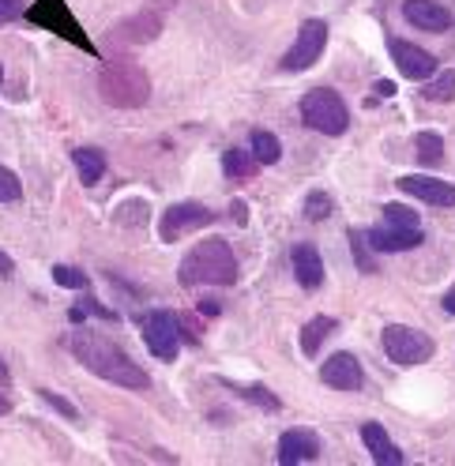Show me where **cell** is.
Listing matches in <instances>:
<instances>
[{
	"mask_svg": "<svg viewBox=\"0 0 455 466\" xmlns=\"http://www.w3.org/2000/svg\"><path fill=\"white\" fill-rule=\"evenodd\" d=\"M65 346L72 350V358L80 361L83 368H90L94 376H102L109 383H117V388H132V391H147L151 388V376L139 368L129 353H124L114 339H106L98 331H72Z\"/></svg>",
	"mask_w": 455,
	"mask_h": 466,
	"instance_id": "cell-1",
	"label": "cell"
},
{
	"mask_svg": "<svg viewBox=\"0 0 455 466\" xmlns=\"http://www.w3.org/2000/svg\"><path fill=\"white\" fill-rule=\"evenodd\" d=\"M181 286H233L238 279V260H233V249L226 245L223 237H208L200 241L181 260V271H177Z\"/></svg>",
	"mask_w": 455,
	"mask_h": 466,
	"instance_id": "cell-2",
	"label": "cell"
},
{
	"mask_svg": "<svg viewBox=\"0 0 455 466\" xmlns=\"http://www.w3.org/2000/svg\"><path fill=\"white\" fill-rule=\"evenodd\" d=\"M302 121L320 136H342L350 124V109L332 87H317L302 99Z\"/></svg>",
	"mask_w": 455,
	"mask_h": 466,
	"instance_id": "cell-3",
	"label": "cell"
},
{
	"mask_svg": "<svg viewBox=\"0 0 455 466\" xmlns=\"http://www.w3.org/2000/svg\"><path fill=\"white\" fill-rule=\"evenodd\" d=\"M98 91H102V99H109V106L139 109L147 102L151 83H147V75L139 68H106L102 79H98Z\"/></svg>",
	"mask_w": 455,
	"mask_h": 466,
	"instance_id": "cell-4",
	"label": "cell"
},
{
	"mask_svg": "<svg viewBox=\"0 0 455 466\" xmlns=\"http://www.w3.org/2000/svg\"><path fill=\"white\" fill-rule=\"evenodd\" d=\"M380 346L388 353V361L406 365V368L433 358V339H429V335L418 331V328H403V324H388L384 335H380Z\"/></svg>",
	"mask_w": 455,
	"mask_h": 466,
	"instance_id": "cell-5",
	"label": "cell"
},
{
	"mask_svg": "<svg viewBox=\"0 0 455 466\" xmlns=\"http://www.w3.org/2000/svg\"><path fill=\"white\" fill-rule=\"evenodd\" d=\"M27 20L35 23V27L53 30V35H60V38H68L72 45H80V50L94 53L90 38L83 35V27L75 23V15L68 12V4H65V0H38L35 8H27Z\"/></svg>",
	"mask_w": 455,
	"mask_h": 466,
	"instance_id": "cell-6",
	"label": "cell"
},
{
	"mask_svg": "<svg viewBox=\"0 0 455 466\" xmlns=\"http://www.w3.org/2000/svg\"><path fill=\"white\" fill-rule=\"evenodd\" d=\"M327 45V23L324 20H305L302 30H297V42L290 45V53L278 60L282 72H305L324 57Z\"/></svg>",
	"mask_w": 455,
	"mask_h": 466,
	"instance_id": "cell-7",
	"label": "cell"
},
{
	"mask_svg": "<svg viewBox=\"0 0 455 466\" xmlns=\"http://www.w3.org/2000/svg\"><path fill=\"white\" fill-rule=\"evenodd\" d=\"M144 343L159 361H174L181 350V316L177 312H147L144 316Z\"/></svg>",
	"mask_w": 455,
	"mask_h": 466,
	"instance_id": "cell-8",
	"label": "cell"
},
{
	"mask_svg": "<svg viewBox=\"0 0 455 466\" xmlns=\"http://www.w3.org/2000/svg\"><path fill=\"white\" fill-rule=\"evenodd\" d=\"M208 222H215V211H211V207H203V203H174V207H166L162 226H159V237L174 245L177 237H184L188 230H196V226H208Z\"/></svg>",
	"mask_w": 455,
	"mask_h": 466,
	"instance_id": "cell-9",
	"label": "cell"
},
{
	"mask_svg": "<svg viewBox=\"0 0 455 466\" xmlns=\"http://www.w3.org/2000/svg\"><path fill=\"white\" fill-rule=\"evenodd\" d=\"M320 380L327 383V388H335V391H362L365 373H362V361H357L354 353L339 350V353H332V358L320 365Z\"/></svg>",
	"mask_w": 455,
	"mask_h": 466,
	"instance_id": "cell-10",
	"label": "cell"
},
{
	"mask_svg": "<svg viewBox=\"0 0 455 466\" xmlns=\"http://www.w3.org/2000/svg\"><path fill=\"white\" fill-rule=\"evenodd\" d=\"M399 192L418 196L421 203H433V207H455V185L436 181V177H426V173L399 177Z\"/></svg>",
	"mask_w": 455,
	"mask_h": 466,
	"instance_id": "cell-11",
	"label": "cell"
},
{
	"mask_svg": "<svg viewBox=\"0 0 455 466\" xmlns=\"http://www.w3.org/2000/svg\"><path fill=\"white\" fill-rule=\"evenodd\" d=\"M388 50H391V60H396V68L406 75V79H429L436 75V60L418 50V45L403 42V38H388Z\"/></svg>",
	"mask_w": 455,
	"mask_h": 466,
	"instance_id": "cell-12",
	"label": "cell"
},
{
	"mask_svg": "<svg viewBox=\"0 0 455 466\" xmlns=\"http://www.w3.org/2000/svg\"><path fill=\"white\" fill-rule=\"evenodd\" d=\"M320 455V437L312 429H286L278 437V466H297Z\"/></svg>",
	"mask_w": 455,
	"mask_h": 466,
	"instance_id": "cell-13",
	"label": "cell"
},
{
	"mask_svg": "<svg viewBox=\"0 0 455 466\" xmlns=\"http://www.w3.org/2000/svg\"><path fill=\"white\" fill-rule=\"evenodd\" d=\"M403 15L418 30H429V35H441V30L451 27V12L436 4V0H403Z\"/></svg>",
	"mask_w": 455,
	"mask_h": 466,
	"instance_id": "cell-14",
	"label": "cell"
},
{
	"mask_svg": "<svg viewBox=\"0 0 455 466\" xmlns=\"http://www.w3.org/2000/svg\"><path fill=\"white\" fill-rule=\"evenodd\" d=\"M290 264H294V279L302 290H320L324 286V260L312 245H297L290 252Z\"/></svg>",
	"mask_w": 455,
	"mask_h": 466,
	"instance_id": "cell-15",
	"label": "cell"
},
{
	"mask_svg": "<svg viewBox=\"0 0 455 466\" xmlns=\"http://www.w3.org/2000/svg\"><path fill=\"white\" fill-rule=\"evenodd\" d=\"M365 245L373 252H406L421 245V230H396V226H376L365 230Z\"/></svg>",
	"mask_w": 455,
	"mask_h": 466,
	"instance_id": "cell-16",
	"label": "cell"
},
{
	"mask_svg": "<svg viewBox=\"0 0 455 466\" xmlns=\"http://www.w3.org/2000/svg\"><path fill=\"white\" fill-rule=\"evenodd\" d=\"M362 440L369 447V455L380 462V466H403V452L396 444H391V437L384 432V425H376V422H365L362 425Z\"/></svg>",
	"mask_w": 455,
	"mask_h": 466,
	"instance_id": "cell-17",
	"label": "cell"
},
{
	"mask_svg": "<svg viewBox=\"0 0 455 466\" xmlns=\"http://www.w3.org/2000/svg\"><path fill=\"white\" fill-rule=\"evenodd\" d=\"M72 162H75V173H80L83 185H98L102 173H106V154L98 147H75L72 151Z\"/></svg>",
	"mask_w": 455,
	"mask_h": 466,
	"instance_id": "cell-18",
	"label": "cell"
},
{
	"mask_svg": "<svg viewBox=\"0 0 455 466\" xmlns=\"http://www.w3.org/2000/svg\"><path fill=\"white\" fill-rule=\"evenodd\" d=\"M335 328H339V324H335L332 316H317V320H309V324L302 328V353H305V358H317L320 346H324V339H327V335H332Z\"/></svg>",
	"mask_w": 455,
	"mask_h": 466,
	"instance_id": "cell-19",
	"label": "cell"
},
{
	"mask_svg": "<svg viewBox=\"0 0 455 466\" xmlns=\"http://www.w3.org/2000/svg\"><path fill=\"white\" fill-rule=\"evenodd\" d=\"M421 99H429V102H451V99H455V72L444 68L441 75H429V83L421 87Z\"/></svg>",
	"mask_w": 455,
	"mask_h": 466,
	"instance_id": "cell-20",
	"label": "cell"
},
{
	"mask_svg": "<svg viewBox=\"0 0 455 466\" xmlns=\"http://www.w3.org/2000/svg\"><path fill=\"white\" fill-rule=\"evenodd\" d=\"M253 154H256L260 166H275L278 158H282V147H278V139H275L271 132L256 128V132H253Z\"/></svg>",
	"mask_w": 455,
	"mask_h": 466,
	"instance_id": "cell-21",
	"label": "cell"
},
{
	"mask_svg": "<svg viewBox=\"0 0 455 466\" xmlns=\"http://www.w3.org/2000/svg\"><path fill=\"white\" fill-rule=\"evenodd\" d=\"M384 226H396V230H418L421 218L414 207L406 203H384Z\"/></svg>",
	"mask_w": 455,
	"mask_h": 466,
	"instance_id": "cell-22",
	"label": "cell"
},
{
	"mask_svg": "<svg viewBox=\"0 0 455 466\" xmlns=\"http://www.w3.org/2000/svg\"><path fill=\"white\" fill-rule=\"evenodd\" d=\"M441 154H444V136L441 132H418V162L421 166H433V162H441Z\"/></svg>",
	"mask_w": 455,
	"mask_h": 466,
	"instance_id": "cell-23",
	"label": "cell"
},
{
	"mask_svg": "<svg viewBox=\"0 0 455 466\" xmlns=\"http://www.w3.org/2000/svg\"><path fill=\"white\" fill-rule=\"evenodd\" d=\"M223 170H226V177H253L256 170H260V162H256V154H245V151H226L223 154Z\"/></svg>",
	"mask_w": 455,
	"mask_h": 466,
	"instance_id": "cell-24",
	"label": "cell"
},
{
	"mask_svg": "<svg viewBox=\"0 0 455 466\" xmlns=\"http://www.w3.org/2000/svg\"><path fill=\"white\" fill-rule=\"evenodd\" d=\"M233 391H238L241 399H248V403H260V407L268 410V414H278V410H282L278 395H271L268 388H260V383H253V388H233Z\"/></svg>",
	"mask_w": 455,
	"mask_h": 466,
	"instance_id": "cell-25",
	"label": "cell"
},
{
	"mask_svg": "<svg viewBox=\"0 0 455 466\" xmlns=\"http://www.w3.org/2000/svg\"><path fill=\"white\" fill-rule=\"evenodd\" d=\"M332 211H335V207H332V196H327V192H309V196H305V218L309 222H320Z\"/></svg>",
	"mask_w": 455,
	"mask_h": 466,
	"instance_id": "cell-26",
	"label": "cell"
},
{
	"mask_svg": "<svg viewBox=\"0 0 455 466\" xmlns=\"http://www.w3.org/2000/svg\"><path fill=\"white\" fill-rule=\"evenodd\" d=\"M147 215H151V207L144 200H129V203H121L117 211H114V222L129 226V222H147Z\"/></svg>",
	"mask_w": 455,
	"mask_h": 466,
	"instance_id": "cell-27",
	"label": "cell"
},
{
	"mask_svg": "<svg viewBox=\"0 0 455 466\" xmlns=\"http://www.w3.org/2000/svg\"><path fill=\"white\" fill-rule=\"evenodd\" d=\"M53 282H57V286H65V290H83V286H87V275H83L80 267L57 264V267H53Z\"/></svg>",
	"mask_w": 455,
	"mask_h": 466,
	"instance_id": "cell-28",
	"label": "cell"
},
{
	"mask_svg": "<svg viewBox=\"0 0 455 466\" xmlns=\"http://www.w3.org/2000/svg\"><path fill=\"white\" fill-rule=\"evenodd\" d=\"M350 249H354L357 267H362L365 275H373L376 264H373V256H369V249H365V230H350Z\"/></svg>",
	"mask_w": 455,
	"mask_h": 466,
	"instance_id": "cell-29",
	"label": "cell"
},
{
	"mask_svg": "<svg viewBox=\"0 0 455 466\" xmlns=\"http://www.w3.org/2000/svg\"><path fill=\"white\" fill-rule=\"evenodd\" d=\"M20 200V177H15L8 166H0V203Z\"/></svg>",
	"mask_w": 455,
	"mask_h": 466,
	"instance_id": "cell-30",
	"label": "cell"
},
{
	"mask_svg": "<svg viewBox=\"0 0 455 466\" xmlns=\"http://www.w3.org/2000/svg\"><path fill=\"white\" fill-rule=\"evenodd\" d=\"M42 399H45V403H50L60 417H68V422H75V417H80V410H75L72 403H68V399H60V395H53V391H38Z\"/></svg>",
	"mask_w": 455,
	"mask_h": 466,
	"instance_id": "cell-31",
	"label": "cell"
},
{
	"mask_svg": "<svg viewBox=\"0 0 455 466\" xmlns=\"http://www.w3.org/2000/svg\"><path fill=\"white\" fill-rule=\"evenodd\" d=\"M20 12H23V0H0V27L12 23Z\"/></svg>",
	"mask_w": 455,
	"mask_h": 466,
	"instance_id": "cell-32",
	"label": "cell"
},
{
	"mask_svg": "<svg viewBox=\"0 0 455 466\" xmlns=\"http://www.w3.org/2000/svg\"><path fill=\"white\" fill-rule=\"evenodd\" d=\"M12 271H15V264H12V256H8L4 249H0V279H8Z\"/></svg>",
	"mask_w": 455,
	"mask_h": 466,
	"instance_id": "cell-33",
	"label": "cell"
},
{
	"mask_svg": "<svg viewBox=\"0 0 455 466\" xmlns=\"http://www.w3.org/2000/svg\"><path fill=\"white\" fill-rule=\"evenodd\" d=\"M376 94H380V99H391V94H396V83H391V79H376Z\"/></svg>",
	"mask_w": 455,
	"mask_h": 466,
	"instance_id": "cell-34",
	"label": "cell"
},
{
	"mask_svg": "<svg viewBox=\"0 0 455 466\" xmlns=\"http://www.w3.org/2000/svg\"><path fill=\"white\" fill-rule=\"evenodd\" d=\"M444 312H448V316H455V286L444 294Z\"/></svg>",
	"mask_w": 455,
	"mask_h": 466,
	"instance_id": "cell-35",
	"label": "cell"
},
{
	"mask_svg": "<svg viewBox=\"0 0 455 466\" xmlns=\"http://www.w3.org/2000/svg\"><path fill=\"white\" fill-rule=\"evenodd\" d=\"M200 309L208 316H218V301H200Z\"/></svg>",
	"mask_w": 455,
	"mask_h": 466,
	"instance_id": "cell-36",
	"label": "cell"
},
{
	"mask_svg": "<svg viewBox=\"0 0 455 466\" xmlns=\"http://www.w3.org/2000/svg\"><path fill=\"white\" fill-rule=\"evenodd\" d=\"M4 414H12V403H8L4 395H0V417H4Z\"/></svg>",
	"mask_w": 455,
	"mask_h": 466,
	"instance_id": "cell-37",
	"label": "cell"
},
{
	"mask_svg": "<svg viewBox=\"0 0 455 466\" xmlns=\"http://www.w3.org/2000/svg\"><path fill=\"white\" fill-rule=\"evenodd\" d=\"M0 380H8V365L4 361H0Z\"/></svg>",
	"mask_w": 455,
	"mask_h": 466,
	"instance_id": "cell-38",
	"label": "cell"
},
{
	"mask_svg": "<svg viewBox=\"0 0 455 466\" xmlns=\"http://www.w3.org/2000/svg\"><path fill=\"white\" fill-rule=\"evenodd\" d=\"M0 83H4V64H0Z\"/></svg>",
	"mask_w": 455,
	"mask_h": 466,
	"instance_id": "cell-39",
	"label": "cell"
}]
</instances>
